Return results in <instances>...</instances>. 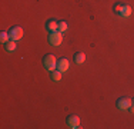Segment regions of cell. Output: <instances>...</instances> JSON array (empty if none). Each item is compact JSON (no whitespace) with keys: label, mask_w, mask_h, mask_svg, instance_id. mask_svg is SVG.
I'll use <instances>...</instances> for the list:
<instances>
[{"label":"cell","mask_w":134,"mask_h":129,"mask_svg":"<svg viewBox=\"0 0 134 129\" xmlns=\"http://www.w3.org/2000/svg\"><path fill=\"white\" fill-rule=\"evenodd\" d=\"M6 46H4V49L6 50H7V52H13L14 49H16V40H12V39H10V40H9V42H6Z\"/></svg>","instance_id":"11"},{"label":"cell","mask_w":134,"mask_h":129,"mask_svg":"<svg viewBox=\"0 0 134 129\" xmlns=\"http://www.w3.org/2000/svg\"><path fill=\"white\" fill-rule=\"evenodd\" d=\"M84 60H86V54L83 53V52H77V53L74 54V62L77 64H81Z\"/></svg>","instance_id":"9"},{"label":"cell","mask_w":134,"mask_h":129,"mask_svg":"<svg viewBox=\"0 0 134 129\" xmlns=\"http://www.w3.org/2000/svg\"><path fill=\"white\" fill-rule=\"evenodd\" d=\"M66 122H67V125H69L70 128H73V129L80 128V118H79L77 115H70Z\"/></svg>","instance_id":"5"},{"label":"cell","mask_w":134,"mask_h":129,"mask_svg":"<svg viewBox=\"0 0 134 129\" xmlns=\"http://www.w3.org/2000/svg\"><path fill=\"white\" fill-rule=\"evenodd\" d=\"M133 105H134V99H133Z\"/></svg>","instance_id":"15"},{"label":"cell","mask_w":134,"mask_h":129,"mask_svg":"<svg viewBox=\"0 0 134 129\" xmlns=\"http://www.w3.org/2000/svg\"><path fill=\"white\" fill-rule=\"evenodd\" d=\"M69 66H70V62L66 59V57H62V59H59L57 60V66H56V69L57 70H60V72H66L67 69H69Z\"/></svg>","instance_id":"6"},{"label":"cell","mask_w":134,"mask_h":129,"mask_svg":"<svg viewBox=\"0 0 134 129\" xmlns=\"http://www.w3.org/2000/svg\"><path fill=\"white\" fill-rule=\"evenodd\" d=\"M0 40H2V43H6V42L10 40V34H9V32H2V33H0Z\"/></svg>","instance_id":"12"},{"label":"cell","mask_w":134,"mask_h":129,"mask_svg":"<svg viewBox=\"0 0 134 129\" xmlns=\"http://www.w3.org/2000/svg\"><path fill=\"white\" fill-rule=\"evenodd\" d=\"M67 27H69V26H67L66 22H59V29H57V30L63 33V32H66V30H67Z\"/></svg>","instance_id":"13"},{"label":"cell","mask_w":134,"mask_h":129,"mask_svg":"<svg viewBox=\"0 0 134 129\" xmlns=\"http://www.w3.org/2000/svg\"><path fill=\"white\" fill-rule=\"evenodd\" d=\"M50 77H52V80H54V82H60V80H62V72L54 69L50 72Z\"/></svg>","instance_id":"8"},{"label":"cell","mask_w":134,"mask_h":129,"mask_svg":"<svg viewBox=\"0 0 134 129\" xmlns=\"http://www.w3.org/2000/svg\"><path fill=\"white\" fill-rule=\"evenodd\" d=\"M123 3H116L114 4V7H113V10H114V13H117V14H120V12H121V9H123Z\"/></svg>","instance_id":"14"},{"label":"cell","mask_w":134,"mask_h":129,"mask_svg":"<svg viewBox=\"0 0 134 129\" xmlns=\"http://www.w3.org/2000/svg\"><path fill=\"white\" fill-rule=\"evenodd\" d=\"M131 105H133V99L127 98V96H124V98H120L119 101H117V108L121 109V111H126V109H129Z\"/></svg>","instance_id":"4"},{"label":"cell","mask_w":134,"mask_h":129,"mask_svg":"<svg viewBox=\"0 0 134 129\" xmlns=\"http://www.w3.org/2000/svg\"><path fill=\"white\" fill-rule=\"evenodd\" d=\"M130 14H131V7H130L129 4H124L123 9H121V12H120V16H123V17H129Z\"/></svg>","instance_id":"10"},{"label":"cell","mask_w":134,"mask_h":129,"mask_svg":"<svg viewBox=\"0 0 134 129\" xmlns=\"http://www.w3.org/2000/svg\"><path fill=\"white\" fill-rule=\"evenodd\" d=\"M43 66L46 67V69H49L50 72L52 70L56 69V66H57V59H56V56L52 53H49V54H46V56L43 57Z\"/></svg>","instance_id":"1"},{"label":"cell","mask_w":134,"mask_h":129,"mask_svg":"<svg viewBox=\"0 0 134 129\" xmlns=\"http://www.w3.org/2000/svg\"><path fill=\"white\" fill-rule=\"evenodd\" d=\"M46 29L50 32V33L57 32V29H59V22H56V20H49V22L46 23Z\"/></svg>","instance_id":"7"},{"label":"cell","mask_w":134,"mask_h":129,"mask_svg":"<svg viewBox=\"0 0 134 129\" xmlns=\"http://www.w3.org/2000/svg\"><path fill=\"white\" fill-rule=\"evenodd\" d=\"M9 34H10V39L12 40H20L23 37V29L20 26H14L9 30Z\"/></svg>","instance_id":"3"},{"label":"cell","mask_w":134,"mask_h":129,"mask_svg":"<svg viewBox=\"0 0 134 129\" xmlns=\"http://www.w3.org/2000/svg\"><path fill=\"white\" fill-rule=\"evenodd\" d=\"M63 42V34L62 32H53V33L49 34V43L52 44V46H60Z\"/></svg>","instance_id":"2"}]
</instances>
